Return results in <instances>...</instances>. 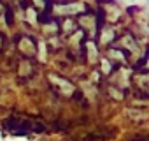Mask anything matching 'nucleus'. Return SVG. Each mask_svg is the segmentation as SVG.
Wrapping results in <instances>:
<instances>
[{
	"label": "nucleus",
	"instance_id": "1",
	"mask_svg": "<svg viewBox=\"0 0 149 141\" xmlns=\"http://www.w3.org/2000/svg\"><path fill=\"white\" fill-rule=\"evenodd\" d=\"M84 6L83 4H77V2H72V4H58L54 6V13L56 14H65V16H70V14H79L83 13Z\"/></svg>",
	"mask_w": 149,
	"mask_h": 141
},
{
	"label": "nucleus",
	"instance_id": "2",
	"mask_svg": "<svg viewBox=\"0 0 149 141\" xmlns=\"http://www.w3.org/2000/svg\"><path fill=\"white\" fill-rule=\"evenodd\" d=\"M19 48H21V51H23L25 55H35V51H37L33 41L28 39V37H23V39H21V46H19Z\"/></svg>",
	"mask_w": 149,
	"mask_h": 141
}]
</instances>
